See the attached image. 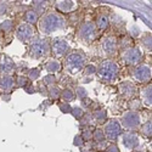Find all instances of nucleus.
I'll return each instance as SVG.
<instances>
[{"mask_svg": "<svg viewBox=\"0 0 152 152\" xmlns=\"http://www.w3.org/2000/svg\"><path fill=\"white\" fill-rule=\"evenodd\" d=\"M35 89L39 90V93H40L42 95H44V96H46V95H48V89L45 88V85H44L43 83H40L39 85H38V88H35Z\"/></svg>", "mask_w": 152, "mask_h": 152, "instance_id": "43", "label": "nucleus"}, {"mask_svg": "<svg viewBox=\"0 0 152 152\" xmlns=\"http://www.w3.org/2000/svg\"><path fill=\"white\" fill-rule=\"evenodd\" d=\"M57 83V78L55 77V74H46L43 77V84L48 86H54Z\"/></svg>", "mask_w": 152, "mask_h": 152, "instance_id": "29", "label": "nucleus"}, {"mask_svg": "<svg viewBox=\"0 0 152 152\" xmlns=\"http://www.w3.org/2000/svg\"><path fill=\"white\" fill-rule=\"evenodd\" d=\"M15 82H16V85H17L18 88H26V86L28 85V83H29L28 78L24 77V75H18Z\"/></svg>", "mask_w": 152, "mask_h": 152, "instance_id": "35", "label": "nucleus"}, {"mask_svg": "<svg viewBox=\"0 0 152 152\" xmlns=\"http://www.w3.org/2000/svg\"><path fill=\"white\" fill-rule=\"evenodd\" d=\"M141 107V100H132L130 102V111H136L140 110Z\"/></svg>", "mask_w": 152, "mask_h": 152, "instance_id": "40", "label": "nucleus"}, {"mask_svg": "<svg viewBox=\"0 0 152 152\" xmlns=\"http://www.w3.org/2000/svg\"><path fill=\"white\" fill-rule=\"evenodd\" d=\"M140 132L142 135H145L146 137H151L152 135V123H151V119L145 122L142 125H141V128H140Z\"/></svg>", "mask_w": 152, "mask_h": 152, "instance_id": "27", "label": "nucleus"}, {"mask_svg": "<svg viewBox=\"0 0 152 152\" xmlns=\"http://www.w3.org/2000/svg\"><path fill=\"white\" fill-rule=\"evenodd\" d=\"M24 18H26L28 24H32L33 26V24H35L38 21H39V15H38L34 10H28L26 12V15H24Z\"/></svg>", "mask_w": 152, "mask_h": 152, "instance_id": "23", "label": "nucleus"}, {"mask_svg": "<svg viewBox=\"0 0 152 152\" xmlns=\"http://www.w3.org/2000/svg\"><path fill=\"white\" fill-rule=\"evenodd\" d=\"M80 136H82V139H83L84 141H91V140H93V129L88 126L86 129H84V130L82 132Z\"/></svg>", "mask_w": 152, "mask_h": 152, "instance_id": "34", "label": "nucleus"}, {"mask_svg": "<svg viewBox=\"0 0 152 152\" xmlns=\"http://www.w3.org/2000/svg\"><path fill=\"white\" fill-rule=\"evenodd\" d=\"M50 51H53V54L57 57H63L69 54L71 48L66 39H63V38H55L50 43Z\"/></svg>", "mask_w": 152, "mask_h": 152, "instance_id": "10", "label": "nucleus"}, {"mask_svg": "<svg viewBox=\"0 0 152 152\" xmlns=\"http://www.w3.org/2000/svg\"><path fill=\"white\" fill-rule=\"evenodd\" d=\"M46 6H48V1H33V10L38 15L43 16V12L45 11Z\"/></svg>", "mask_w": 152, "mask_h": 152, "instance_id": "26", "label": "nucleus"}, {"mask_svg": "<svg viewBox=\"0 0 152 152\" xmlns=\"http://www.w3.org/2000/svg\"><path fill=\"white\" fill-rule=\"evenodd\" d=\"M95 73H96V66H94V65H88L85 67V69H84V74L85 75H93Z\"/></svg>", "mask_w": 152, "mask_h": 152, "instance_id": "41", "label": "nucleus"}, {"mask_svg": "<svg viewBox=\"0 0 152 152\" xmlns=\"http://www.w3.org/2000/svg\"><path fill=\"white\" fill-rule=\"evenodd\" d=\"M106 152H119V147H118L115 142H112V144L107 145V147H106Z\"/></svg>", "mask_w": 152, "mask_h": 152, "instance_id": "42", "label": "nucleus"}, {"mask_svg": "<svg viewBox=\"0 0 152 152\" xmlns=\"http://www.w3.org/2000/svg\"><path fill=\"white\" fill-rule=\"evenodd\" d=\"M39 23V31L40 33L49 35L53 34L54 32L65 29L67 26V21L61 14L57 11H48L42 16V18L38 21Z\"/></svg>", "mask_w": 152, "mask_h": 152, "instance_id": "1", "label": "nucleus"}, {"mask_svg": "<svg viewBox=\"0 0 152 152\" xmlns=\"http://www.w3.org/2000/svg\"><path fill=\"white\" fill-rule=\"evenodd\" d=\"M95 27L97 31H105L110 26V17L108 15L106 14H100L97 17H96V21H95Z\"/></svg>", "mask_w": 152, "mask_h": 152, "instance_id": "18", "label": "nucleus"}, {"mask_svg": "<svg viewBox=\"0 0 152 152\" xmlns=\"http://www.w3.org/2000/svg\"><path fill=\"white\" fill-rule=\"evenodd\" d=\"M104 133H105V136H106V140H110L112 142L117 141L119 136L122 135L123 133V129L119 124V121L117 119H110L105 123V126H104Z\"/></svg>", "mask_w": 152, "mask_h": 152, "instance_id": "8", "label": "nucleus"}, {"mask_svg": "<svg viewBox=\"0 0 152 152\" xmlns=\"http://www.w3.org/2000/svg\"><path fill=\"white\" fill-rule=\"evenodd\" d=\"M91 121H93V116L90 115V113H84L83 115V117L79 119V124H80V126H89L90 124H91Z\"/></svg>", "mask_w": 152, "mask_h": 152, "instance_id": "31", "label": "nucleus"}, {"mask_svg": "<svg viewBox=\"0 0 152 152\" xmlns=\"http://www.w3.org/2000/svg\"><path fill=\"white\" fill-rule=\"evenodd\" d=\"M12 28H14V23H12V21H10V20H6L0 24V29H3L4 32H11Z\"/></svg>", "mask_w": 152, "mask_h": 152, "instance_id": "36", "label": "nucleus"}, {"mask_svg": "<svg viewBox=\"0 0 152 152\" xmlns=\"http://www.w3.org/2000/svg\"><path fill=\"white\" fill-rule=\"evenodd\" d=\"M134 152H142V151H134Z\"/></svg>", "mask_w": 152, "mask_h": 152, "instance_id": "47", "label": "nucleus"}, {"mask_svg": "<svg viewBox=\"0 0 152 152\" xmlns=\"http://www.w3.org/2000/svg\"><path fill=\"white\" fill-rule=\"evenodd\" d=\"M141 101L144 102L145 106L151 107V105H152V86H151V84H147L141 90Z\"/></svg>", "mask_w": 152, "mask_h": 152, "instance_id": "19", "label": "nucleus"}, {"mask_svg": "<svg viewBox=\"0 0 152 152\" xmlns=\"http://www.w3.org/2000/svg\"><path fill=\"white\" fill-rule=\"evenodd\" d=\"M93 119H95L99 124H104V123H106V121H107V112H106V110H104V108H99V110H95L94 112H93Z\"/></svg>", "mask_w": 152, "mask_h": 152, "instance_id": "20", "label": "nucleus"}, {"mask_svg": "<svg viewBox=\"0 0 152 152\" xmlns=\"http://www.w3.org/2000/svg\"><path fill=\"white\" fill-rule=\"evenodd\" d=\"M24 91H26L27 94H34L37 91V89H35V86H33V85H27L26 88H24Z\"/></svg>", "mask_w": 152, "mask_h": 152, "instance_id": "44", "label": "nucleus"}, {"mask_svg": "<svg viewBox=\"0 0 152 152\" xmlns=\"http://www.w3.org/2000/svg\"><path fill=\"white\" fill-rule=\"evenodd\" d=\"M93 140L96 142V144H100V142H104L106 141V136H105V133L101 128H96L94 132H93Z\"/></svg>", "mask_w": 152, "mask_h": 152, "instance_id": "24", "label": "nucleus"}, {"mask_svg": "<svg viewBox=\"0 0 152 152\" xmlns=\"http://www.w3.org/2000/svg\"><path fill=\"white\" fill-rule=\"evenodd\" d=\"M118 90H119V94L125 97V99H132L135 96L136 94V86L133 82L130 80H124L122 83H119L118 85Z\"/></svg>", "mask_w": 152, "mask_h": 152, "instance_id": "14", "label": "nucleus"}, {"mask_svg": "<svg viewBox=\"0 0 152 152\" xmlns=\"http://www.w3.org/2000/svg\"><path fill=\"white\" fill-rule=\"evenodd\" d=\"M15 85V79L11 74H1L0 75V91L3 94H11Z\"/></svg>", "mask_w": 152, "mask_h": 152, "instance_id": "15", "label": "nucleus"}, {"mask_svg": "<svg viewBox=\"0 0 152 152\" xmlns=\"http://www.w3.org/2000/svg\"><path fill=\"white\" fill-rule=\"evenodd\" d=\"M74 94H75V97H77V99H79L80 101L88 97V91H86V89H85L84 86H80V85L75 88Z\"/></svg>", "mask_w": 152, "mask_h": 152, "instance_id": "30", "label": "nucleus"}, {"mask_svg": "<svg viewBox=\"0 0 152 152\" xmlns=\"http://www.w3.org/2000/svg\"><path fill=\"white\" fill-rule=\"evenodd\" d=\"M142 57H144V54L141 51V49L137 48V46L128 48V49L123 50L122 54H121V60L126 66H135L136 67L139 63L142 61Z\"/></svg>", "mask_w": 152, "mask_h": 152, "instance_id": "5", "label": "nucleus"}, {"mask_svg": "<svg viewBox=\"0 0 152 152\" xmlns=\"http://www.w3.org/2000/svg\"><path fill=\"white\" fill-rule=\"evenodd\" d=\"M101 46H102L104 54L107 57H113V56L117 55V51H118V42L116 39V37L108 35V37L104 38Z\"/></svg>", "mask_w": 152, "mask_h": 152, "instance_id": "12", "label": "nucleus"}, {"mask_svg": "<svg viewBox=\"0 0 152 152\" xmlns=\"http://www.w3.org/2000/svg\"><path fill=\"white\" fill-rule=\"evenodd\" d=\"M122 139V145L126 150H134L139 145V136L135 132H125L119 136Z\"/></svg>", "mask_w": 152, "mask_h": 152, "instance_id": "13", "label": "nucleus"}, {"mask_svg": "<svg viewBox=\"0 0 152 152\" xmlns=\"http://www.w3.org/2000/svg\"><path fill=\"white\" fill-rule=\"evenodd\" d=\"M35 34V29L32 24L28 23H20L15 29L16 38L22 43H29Z\"/></svg>", "mask_w": 152, "mask_h": 152, "instance_id": "9", "label": "nucleus"}, {"mask_svg": "<svg viewBox=\"0 0 152 152\" xmlns=\"http://www.w3.org/2000/svg\"><path fill=\"white\" fill-rule=\"evenodd\" d=\"M16 69V63L9 56H3L0 60V72L3 74H10Z\"/></svg>", "mask_w": 152, "mask_h": 152, "instance_id": "16", "label": "nucleus"}, {"mask_svg": "<svg viewBox=\"0 0 152 152\" xmlns=\"http://www.w3.org/2000/svg\"><path fill=\"white\" fill-rule=\"evenodd\" d=\"M97 35V29L95 27L94 22L91 21H85L83 22L79 29H78V38L79 40L83 42L84 44H90L95 40V38Z\"/></svg>", "mask_w": 152, "mask_h": 152, "instance_id": "6", "label": "nucleus"}, {"mask_svg": "<svg viewBox=\"0 0 152 152\" xmlns=\"http://www.w3.org/2000/svg\"><path fill=\"white\" fill-rule=\"evenodd\" d=\"M61 99L63 100V102H67V104H69L71 101H74L75 100L74 90L69 89V88H67V89H65V90H62L61 91Z\"/></svg>", "mask_w": 152, "mask_h": 152, "instance_id": "22", "label": "nucleus"}, {"mask_svg": "<svg viewBox=\"0 0 152 152\" xmlns=\"http://www.w3.org/2000/svg\"><path fill=\"white\" fill-rule=\"evenodd\" d=\"M86 63V55L82 50H72L65 58V71L69 74H75L83 69Z\"/></svg>", "mask_w": 152, "mask_h": 152, "instance_id": "3", "label": "nucleus"}, {"mask_svg": "<svg viewBox=\"0 0 152 152\" xmlns=\"http://www.w3.org/2000/svg\"><path fill=\"white\" fill-rule=\"evenodd\" d=\"M71 115H72L75 119H80V118L83 117V115H84V110H83L82 107H79V106H74V107H72V110H71Z\"/></svg>", "mask_w": 152, "mask_h": 152, "instance_id": "32", "label": "nucleus"}, {"mask_svg": "<svg viewBox=\"0 0 152 152\" xmlns=\"http://www.w3.org/2000/svg\"><path fill=\"white\" fill-rule=\"evenodd\" d=\"M83 152H94L93 150H83Z\"/></svg>", "mask_w": 152, "mask_h": 152, "instance_id": "46", "label": "nucleus"}, {"mask_svg": "<svg viewBox=\"0 0 152 152\" xmlns=\"http://www.w3.org/2000/svg\"><path fill=\"white\" fill-rule=\"evenodd\" d=\"M39 77H40L39 68H31L28 71V80H38Z\"/></svg>", "mask_w": 152, "mask_h": 152, "instance_id": "33", "label": "nucleus"}, {"mask_svg": "<svg viewBox=\"0 0 152 152\" xmlns=\"http://www.w3.org/2000/svg\"><path fill=\"white\" fill-rule=\"evenodd\" d=\"M29 43V56L32 58H42L50 53V43L44 38L34 37Z\"/></svg>", "mask_w": 152, "mask_h": 152, "instance_id": "4", "label": "nucleus"}, {"mask_svg": "<svg viewBox=\"0 0 152 152\" xmlns=\"http://www.w3.org/2000/svg\"><path fill=\"white\" fill-rule=\"evenodd\" d=\"M96 73L102 83H113L119 75V66L116 61L108 58L102 61L99 67H96Z\"/></svg>", "mask_w": 152, "mask_h": 152, "instance_id": "2", "label": "nucleus"}, {"mask_svg": "<svg viewBox=\"0 0 152 152\" xmlns=\"http://www.w3.org/2000/svg\"><path fill=\"white\" fill-rule=\"evenodd\" d=\"M151 40H152L151 33H145V34L142 35V38H141V44H142V46L147 50V51H151V49H152V43H151Z\"/></svg>", "mask_w": 152, "mask_h": 152, "instance_id": "28", "label": "nucleus"}, {"mask_svg": "<svg viewBox=\"0 0 152 152\" xmlns=\"http://www.w3.org/2000/svg\"><path fill=\"white\" fill-rule=\"evenodd\" d=\"M132 75L139 83H147L151 80V67L147 65H137L133 69Z\"/></svg>", "mask_w": 152, "mask_h": 152, "instance_id": "11", "label": "nucleus"}, {"mask_svg": "<svg viewBox=\"0 0 152 152\" xmlns=\"http://www.w3.org/2000/svg\"><path fill=\"white\" fill-rule=\"evenodd\" d=\"M58 108L62 113H71V110H72V106L67 102H62L58 105Z\"/></svg>", "mask_w": 152, "mask_h": 152, "instance_id": "39", "label": "nucleus"}, {"mask_svg": "<svg viewBox=\"0 0 152 152\" xmlns=\"http://www.w3.org/2000/svg\"><path fill=\"white\" fill-rule=\"evenodd\" d=\"M61 69V62L57 60H50L45 65V71L49 72V74H54Z\"/></svg>", "mask_w": 152, "mask_h": 152, "instance_id": "21", "label": "nucleus"}, {"mask_svg": "<svg viewBox=\"0 0 152 152\" xmlns=\"http://www.w3.org/2000/svg\"><path fill=\"white\" fill-rule=\"evenodd\" d=\"M56 9L57 11L62 12V14H69L72 10L75 7V1H71V0H62V1H56Z\"/></svg>", "mask_w": 152, "mask_h": 152, "instance_id": "17", "label": "nucleus"}, {"mask_svg": "<svg viewBox=\"0 0 152 152\" xmlns=\"http://www.w3.org/2000/svg\"><path fill=\"white\" fill-rule=\"evenodd\" d=\"M84 142H85V141L82 139L80 134L75 135L74 139H73V145H74V146H77V147H83V146H84Z\"/></svg>", "mask_w": 152, "mask_h": 152, "instance_id": "38", "label": "nucleus"}, {"mask_svg": "<svg viewBox=\"0 0 152 152\" xmlns=\"http://www.w3.org/2000/svg\"><path fill=\"white\" fill-rule=\"evenodd\" d=\"M1 100H4L5 102H9L11 100V94H3L1 95Z\"/></svg>", "mask_w": 152, "mask_h": 152, "instance_id": "45", "label": "nucleus"}, {"mask_svg": "<svg viewBox=\"0 0 152 152\" xmlns=\"http://www.w3.org/2000/svg\"><path fill=\"white\" fill-rule=\"evenodd\" d=\"M61 89L58 86L54 85V86H49V89H48V95L50 96V99L51 100H57L61 97Z\"/></svg>", "mask_w": 152, "mask_h": 152, "instance_id": "25", "label": "nucleus"}, {"mask_svg": "<svg viewBox=\"0 0 152 152\" xmlns=\"http://www.w3.org/2000/svg\"><path fill=\"white\" fill-rule=\"evenodd\" d=\"M140 122H141L140 113L136 111H126L121 117L119 124L122 128L126 129L128 132H134L135 129H137L140 126Z\"/></svg>", "mask_w": 152, "mask_h": 152, "instance_id": "7", "label": "nucleus"}, {"mask_svg": "<svg viewBox=\"0 0 152 152\" xmlns=\"http://www.w3.org/2000/svg\"><path fill=\"white\" fill-rule=\"evenodd\" d=\"M140 33H141V31H140V28L136 26V24H133V26H130V28H129V35L132 38L139 37V35H140Z\"/></svg>", "mask_w": 152, "mask_h": 152, "instance_id": "37", "label": "nucleus"}]
</instances>
